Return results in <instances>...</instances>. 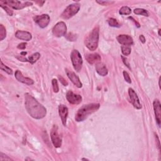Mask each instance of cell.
Instances as JSON below:
<instances>
[{"mask_svg": "<svg viewBox=\"0 0 161 161\" xmlns=\"http://www.w3.org/2000/svg\"><path fill=\"white\" fill-rule=\"evenodd\" d=\"M71 59L73 67L77 72H79L82 69L83 61L80 54L78 50H73L71 54Z\"/></svg>", "mask_w": 161, "mask_h": 161, "instance_id": "5b68a950", "label": "cell"}, {"mask_svg": "<svg viewBox=\"0 0 161 161\" xmlns=\"http://www.w3.org/2000/svg\"><path fill=\"white\" fill-rule=\"evenodd\" d=\"M100 107V105L99 103H91V104L83 106L79 109L76 114V121H77L78 122H83L84 120L88 118L89 114H93L98 110Z\"/></svg>", "mask_w": 161, "mask_h": 161, "instance_id": "7a4b0ae2", "label": "cell"}, {"mask_svg": "<svg viewBox=\"0 0 161 161\" xmlns=\"http://www.w3.org/2000/svg\"><path fill=\"white\" fill-rule=\"evenodd\" d=\"M99 27H96L86 38L85 45L89 50L94 51L97 49L99 42Z\"/></svg>", "mask_w": 161, "mask_h": 161, "instance_id": "3957f363", "label": "cell"}, {"mask_svg": "<svg viewBox=\"0 0 161 161\" xmlns=\"http://www.w3.org/2000/svg\"><path fill=\"white\" fill-rule=\"evenodd\" d=\"M58 78H59V80H60V82H61L63 85L65 86H66L68 85V83L66 81V80H65V79H64V78H62L61 76H59Z\"/></svg>", "mask_w": 161, "mask_h": 161, "instance_id": "4dcf8cb0", "label": "cell"}, {"mask_svg": "<svg viewBox=\"0 0 161 161\" xmlns=\"http://www.w3.org/2000/svg\"><path fill=\"white\" fill-rule=\"evenodd\" d=\"M0 6H1V7L3 8L4 10L7 13V14L9 15V16H12L13 15V11L11 10L9 7H8L7 5H5V4H1V3H0Z\"/></svg>", "mask_w": 161, "mask_h": 161, "instance_id": "83f0119b", "label": "cell"}, {"mask_svg": "<svg viewBox=\"0 0 161 161\" xmlns=\"http://www.w3.org/2000/svg\"><path fill=\"white\" fill-rule=\"evenodd\" d=\"M52 87L54 93H58L59 91V88L58 86V82H57V80L55 79H52Z\"/></svg>", "mask_w": 161, "mask_h": 161, "instance_id": "484cf974", "label": "cell"}, {"mask_svg": "<svg viewBox=\"0 0 161 161\" xmlns=\"http://www.w3.org/2000/svg\"><path fill=\"white\" fill-rule=\"evenodd\" d=\"M67 32V27L64 22L60 21L54 27L52 33L56 37H61L66 35Z\"/></svg>", "mask_w": 161, "mask_h": 161, "instance_id": "ba28073f", "label": "cell"}, {"mask_svg": "<svg viewBox=\"0 0 161 161\" xmlns=\"http://www.w3.org/2000/svg\"><path fill=\"white\" fill-rule=\"evenodd\" d=\"M154 110L155 112V115L158 125L160 126V119H161V105L160 103L158 100H154L153 103Z\"/></svg>", "mask_w": 161, "mask_h": 161, "instance_id": "9a60e30c", "label": "cell"}, {"mask_svg": "<svg viewBox=\"0 0 161 161\" xmlns=\"http://www.w3.org/2000/svg\"><path fill=\"white\" fill-rule=\"evenodd\" d=\"M25 106L28 114L35 119H42L47 114L46 108L29 93L25 94Z\"/></svg>", "mask_w": 161, "mask_h": 161, "instance_id": "6da1fadb", "label": "cell"}, {"mask_svg": "<svg viewBox=\"0 0 161 161\" xmlns=\"http://www.w3.org/2000/svg\"><path fill=\"white\" fill-rule=\"evenodd\" d=\"M1 69L2 71H3L6 72L7 74H10V75H11V74H13V71L11 70L10 68L7 67V66H5L4 64H3L2 61H1Z\"/></svg>", "mask_w": 161, "mask_h": 161, "instance_id": "d4e9b609", "label": "cell"}, {"mask_svg": "<svg viewBox=\"0 0 161 161\" xmlns=\"http://www.w3.org/2000/svg\"><path fill=\"white\" fill-rule=\"evenodd\" d=\"M108 23L109 25L112 27H117V28H119L120 27V25L118 24V22L117 21V20L114 18H109L108 20Z\"/></svg>", "mask_w": 161, "mask_h": 161, "instance_id": "603a6c76", "label": "cell"}, {"mask_svg": "<svg viewBox=\"0 0 161 161\" xmlns=\"http://www.w3.org/2000/svg\"><path fill=\"white\" fill-rule=\"evenodd\" d=\"M50 137L53 145L56 148H59L62 145V139L58 133V127L57 125H54L50 132Z\"/></svg>", "mask_w": 161, "mask_h": 161, "instance_id": "52a82bcc", "label": "cell"}, {"mask_svg": "<svg viewBox=\"0 0 161 161\" xmlns=\"http://www.w3.org/2000/svg\"><path fill=\"white\" fill-rule=\"evenodd\" d=\"M26 54H27V52H21V55H25Z\"/></svg>", "mask_w": 161, "mask_h": 161, "instance_id": "d590c367", "label": "cell"}, {"mask_svg": "<svg viewBox=\"0 0 161 161\" xmlns=\"http://www.w3.org/2000/svg\"><path fill=\"white\" fill-rule=\"evenodd\" d=\"M118 42L125 46H130L134 44V40L132 37L128 35H120L117 38Z\"/></svg>", "mask_w": 161, "mask_h": 161, "instance_id": "5bb4252c", "label": "cell"}, {"mask_svg": "<svg viewBox=\"0 0 161 161\" xmlns=\"http://www.w3.org/2000/svg\"><path fill=\"white\" fill-rule=\"evenodd\" d=\"M129 94L130 102L131 103V104L133 105L134 108L137 109V110H140V109L142 108V106L140 102V100L139 99V97H138L137 93H135V91L132 88H129Z\"/></svg>", "mask_w": 161, "mask_h": 161, "instance_id": "30bf717a", "label": "cell"}, {"mask_svg": "<svg viewBox=\"0 0 161 161\" xmlns=\"http://www.w3.org/2000/svg\"><path fill=\"white\" fill-rule=\"evenodd\" d=\"M86 59L88 61L89 64L93 65L95 64H97L99 63L101 60V57L98 54H88L86 55Z\"/></svg>", "mask_w": 161, "mask_h": 161, "instance_id": "e0dca14e", "label": "cell"}, {"mask_svg": "<svg viewBox=\"0 0 161 161\" xmlns=\"http://www.w3.org/2000/svg\"><path fill=\"white\" fill-rule=\"evenodd\" d=\"M33 20L36 24L42 28L47 27L50 21V16L47 14H43L41 15L36 16L35 17H34Z\"/></svg>", "mask_w": 161, "mask_h": 161, "instance_id": "9c48e42d", "label": "cell"}, {"mask_svg": "<svg viewBox=\"0 0 161 161\" xmlns=\"http://www.w3.org/2000/svg\"><path fill=\"white\" fill-rule=\"evenodd\" d=\"M15 37L18 39L25 40V41H30L32 39V34L28 32L18 30L15 33Z\"/></svg>", "mask_w": 161, "mask_h": 161, "instance_id": "ac0fdd59", "label": "cell"}, {"mask_svg": "<svg viewBox=\"0 0 161 161\" xmlns=\"http://www.w3.org/2000/svg\"><path fill=\"white\" fill-rule=\"evenodd\" d=\"M122 61H123V63L125 64V65H126V66H127V67H129L130 69H131V68L130 67V64H129V63L127 59H126L125 57H124L123 56H122Z\"/></svg>", "mask_w": 161, "mask_h": 161, "instance_id": "836d02e7", "label": "cell"}, {"mask_svg": "<svg viewBox=\"0 0 161 161\" xmlns=\"http://www.w3.org/2000/svg\"><path fill=\"white\" fill-rule=\"evenodd\" d=\"M15 76L16 79H17V80H18V81L20 83H22L29 85V86H31L34 84V80L33 79L25 77L22 74L21 72L19 70L16 71L15 73Z\"/></svg>", "mask_w": 161, "mask_h": 161, "instance_id": "4fadbf2b", "label": "cell"}, {"mask_svg": "<svg viewBox=\"0 0 161 161\" xmlns=\"http://www.w3.org/2000/svg\"><path fill=\"white\" fill-rule=\"evenodd\" d=\"M131 10L129 7H123L120 8L119 13L121 15H129L131 14Z\"/></svg>", "mask_w": 161, "mask_h": 161, "instance_id": "44dd1931", "label": "cell"}, {"mask_svg": "<svg viewBox=\"0 0 161 161\" xmlns=\"http://www.w3.org/2000/svg\"><path fill=\"white\" fill-rule=\"evenodd\" d=\"M96 71L97 74L101 76H105L108 73V69L106 66L101 62L97 63L96 65Z\"/></svg>", "mask_w": 161, "mask_h": 161, "instance_id": "d6986e66", "label": "cell"}, {"mask_svg": "<svg viewBox=\"0 0 161 161\" xmlns=\"http://www.w3.org/2000/svg\"><path fill=\"white\" fill-rule=\"evenodd\" d=\"M0 160L3 161V160H13V159H11V158L8 157L7 156H6L5 154L1 153V155H0Z\"/></svg>", "mask_w": 161, "mask_h": 161, "instance_id": "f546056e", "label": "cell"}, {"mask_svg": "<svg viewBox=\"0 0 161 161\" xmlns=\"http://www.w3.org/2000/svg\"><path fill=\"white\" fill-rule=\"evenodd\" d=\"M59 113L61 118L62 122L64 126H66L67 118L68 116V108L64 105H61L59 106Z\"/></svg>", "mask_w": 161, "mask_h": 161, "instance_id": "2e32d148", "label": "cell"}, {"mask_svg": "<svg viewBox=\"0 0 161 161\" xmlns=\"http://www.w3.org/2000/svg\"><path fill=\"white\" fill-rule=\"evenodd\" d=\"M0 3L7 5L8 7L15 10H21L27 7H30V6L33 5L32 2L29 1L22 2L20 1H17V0H6V1H0Z\"/></svg>", "mask_w": 161, "mask_h": 161, "instance_id": "277c9868", "label": "cell"}, {"mask_svg": "<svg viewBox=\"0 0 161 161\" xmlns=\"http://www.w3.org/2000/svg\"><path fill=\"white\" fill-rule=\"evenodd\" d=\"M96 2L97 3H99V4H101V5H104V6L114 3V2H112V1H96Z\"/></svg>", "mask_w": 161, "mask_h": 161, "instance_id": "1f68e13d", "label": "cell"}, {"mask_svg": "<svg viewBox=\"0 0 161 161\" xmlns=\"http://www.w3.org/2000/svg\"><path fill=\"white\" fill-rule=\"evenodd\" d=\"M80 10V4L78 3L72 4L69 5L68 7L63 11V13L61 15V17L62 18L68 20L73 16L75 15L78 13V11Z\"/></svg>", "mask_w": 161, "mask_h": 161, "instance_id": "8992f818", "label": "cell"}, {"mask_svg": "<svg viewBox=\"0 0 161 161\" xmlns=\"http://www.w3.org/2000/svg\"><path fill=\"white\" fill-rule=\"evenodd\" d=\"M122 52L124 55H129L131 53V49L129 46H122Z\"/></svg>", "mask_w": 161, "mask_h": 161, "instance_id": "4316f807", "label": "cell"}, {"mask_svg": "<svg viewBox=\"0 0 161 161\" xmlns=\"http://www.w3.org/2000/svg\"><path fill=\"white\" fill-rule=\"evenodd\" d=\"M159 35L160 36V29L159 30Z\"/></svg>", "mask_w": 161, "mask_h": 161, "instance_id": "74e56055", "label": "cell"}, {"mask_svg": "<svg viewBox=\"0 0 161 161\" xmlns=\"http://www.w3.org/2000/svg\"><path fill=\"white\" fill-rule=\"evenodd\" d=\"M66 72L67 74V76H68V78H69V79L72 82V83L75 85L76 87H78V88H82L83 86V84L82 83L80 82V80L79 78V77L76 75V74L74 73V72L69 71L67 69H66Z\"/></svg>", "mask_w": 161, "mask_h": 161, "instance_id": "7c38bea8", "label": "cell"}, {"mask_svg": "<svg viewBox=\"0 0 161 161\" xmlns=\"http://www.w3.org/2000/svg\"><path fill=\"white\" fill-rule=\"evenodd\" d=\"M26 46H27V43L24 42V43L20 44L18 46H17V47H18V49H19L24 50L26 48Z\"/></svg>", "mask_w": 161, "mask_h": 161, "instance_id": "d6a6232c", "label": "cell"}, {"mask_svg": "<svg viewBox=\"0 0 161 161\" xmlns=\"http://www.w3.org/2000/svg\"><path fill=\"white\" fill-rule=\"evenodd\" d=\"M66 98L69 103L72 105H78L82 101V97L79 95L74 94L72 91H69L66 95Z\"/></svg>", "mask_w": 161, "mask_h": 161, "instance_id": "8fae6325", "label": "cell"}, {"mask_svg": "<svg viewBox=\"0 0 161 161\" xmlns=\"http://www.w3.org/2000/svg\"><path fill=\"white\" fill-rule=\"evenodd\" d=\"M40 54L38 52H36V53H34L33 54L31 55L29 57H28L27 61L29 62H30L31 64H33L40 59Z\"/></svg>", "mask_w": 161, "mask_h": 161, "instance_id": "ffe728a7", "label": "cell"}, {"mask_svg": "<svg viewBox=\"0 0 161 161\" xmlns=\"http://www.w3.org/2000/svg\"><path fill=\"white\" fill-rule=\"evenodd\" d=\"M123 76H124V78H125V80H126V82H127L128 83H131V79H130V77L129 76V73L126 72V71H123Z\"/></svg>", "mask_w": 161, "mask_h": 161, "instance_id": "f1b7e54d", "label": "cell"}, {"mask_svg": "<svg viewBox=\"0 0 161 161\" xmlns=\"http://www.w3.org/2000/svg\"><path fill=\"white\" fill-rule=\"evenodd\" d=\"M82 160H89L88 159H85V158H83L82 159Z\"/></svg>", "mask_w": 161, "mask_h": 161, "instance_id": "8d00e7d4", "label": "cell"}, {"mask_svg": "<svg viewBox=\"0 0 161 161\" xmlns=\"http://www.w3.org/2000/svg\"><path fill=\"white\" fill-rule=\"evenodd\" d=\"M134 12L136 15H143L144 16H148V12L144 9L142 8H136L134 10Z\"/></svg>", "mask_w": 161, "mask_h": 161, "instance_id": "7402d4cb", "label": "cell"}, {"mask_svg": "<svg viewBox=\"0 0 161 161\" xmlns=\"http://www.w3.org/2000/svg\"><path fill=\"white\" fill-rule=\"evenodd\" d=\"M7 36V31L5 27L1 24L0 25V40H3Z\"/></svg>", "mask_w": 161, "mask_h": 161, "instance_id": "cb8c5ba5", "label": "cell"}, {"mask_svg": "<svg viewBox=\"0 0 161 161\" xmlns=\"http://www.w3.org/2000/svg\"><path fill=\"white\" fill-rule=\"evenodd\" d=\"M139 38H140V41H141L143 44H145V38L144 37V36H143V35H140Z\"/></svg>", "mask_w": 161, "mask_h": 161, "instance_id": "e575fe53", "label": "cell"}]
</instances>
